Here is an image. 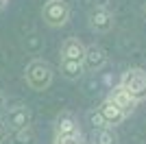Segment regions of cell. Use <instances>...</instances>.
Segmentation results:
<instances>
[{"mask_svg": "<svg viewBox=\"0 0 146 144\" xmlns=\"http://www.w3.org/2000/svg\"><path fill=\"white\" fill-rule=\"evenodd\" d=\"M52 77H55V70H52V66H50L48 61H44V59H33L24 70L26 83L35 92L48 90L50 83H52Z\"/></svg>", "mask_w": 146, "mask_h": 144, "instance_id": "obj_1", "label": "cell"}, {"mask_svg": "<svg viewBox=\"0 0 146 144\" xmlns=\"http://www.w3.org/2000/svg\"><path fill=\"white\" fill-rule=\"evenodd\" d=\"M96 144H118V138L113 129H100L96 133Z\"/></svg>", "mask_w": 146, "mask_h": 144, "instance_id": "obj_13", "label": "cell"}, {"mask_svg": "<svg viewBox=\"0 0 146 144\" xmlns=\"http://www.w3.org/2000/svg\"><path fill=\"white\" fill-rule=\"evenodd\" d=\"M9 140H11V144H35L37 135L33 127H26V129H18V131H9Z\"/></svg>", "mask_w": 146, "mask_h": 144, "instance_id": "obj_12", "label": "cell"}, {"mask_svg": "<svg viewBox=\"0 0 146 144\" xmlns=\"http://www.w3.org/2000/svg\"><path fill=\"white\" fill-rule=\"evenodd\" d=\"M87 122H90L96 131H100V129H109V127L105 125V120H103V116L98 114V109H92V111H87Z\"/></svg>", "mask_w": 146, "mask_h": 144, "instance_id": "obj_14", "label": "cell"}, {"mask_svg": "<svg viewBox=\"0 0 146 144\" xmlns=\"http://www.w3.org/2000/svg\"><path fill=\"white\" fill-rule=\"evenodd\" d=\"M144 11H146V7H144Z\"/></svg>", "mask_w": 146, "mask_h": 144, "instance_id": "obj_18", "label": "cell"}, {"mask_svg": "<svg viewBox=\"0 0 146 144\" xmlns=\"http://www.w3.org/2000/svg\"><path fill=\"white\" fill-rule=\"evenodd\" d=\"M33 122V114L31 109L24 107V105H18V107L9 109V114L5 118V125L9 127V131H18V129H26Z\"/></svg>", "mask_w": 146, "mask_h": 144, "instance_id": "obj_5", "label": "cell"}, {"mask_svg": "<svg viewBox=\"0 0 146 144\" xmlns=\"http://www.w3.org/2000/svg\"><path fill=\"white\" fill-rule=\"evenodd\" d=\"M7 140H9V127L5 125V120L0 118V144L7 142Z\"/></svg>", "mask_w": 146, "mask_h": 144, "instance_id": "obj_16", "label": "cell"}, {"mask_svg": "<svg viewBox=\"0 0 146 144\" xmlns=\"http://www.w3.org/2000/svg\"><path fill=\"white\" fill-rule=\"evenodd\" d=\"M81 127L72 111H61L55 118V135H79Z\"/></svg>", "mask_w": 146, "mask_h": 144, "instance_id": "obj_7", "label": "cell"}, {"mask_svg": "<svg viewBox=\"0 0 146 144\" xmlns=\"http://www.w3.org/2000/svg\"><path fill=\"white\" fill-rule=\"evenodd\" d=\"M83 68H85V72H98L103 70L105 66H107V53H105L103 48L98 46V44H92V46L85 48V55H83Z\"/></svg>", "mask_w": 146, "mask_h": 144, "instance_id": "obj_6", "label": "cell"}, {"mask_svg": "<svg viewBox=\"0 0 146 144\" xmlns=\"http://www.w3.org/2000/svg\"><path fill=\"white\" fill-rule=\"evenodd\" d=\"M42 18L48 26L59 29L70 20V5L66 0H46L42 7Z\"/></svg>", "mask_w": 146, "mask_h": 144, "instance_id": "obj_3", "label": "cell"}, {"mask_svg": "<svg viewBox=\"0 0 146 144\" xmlns=\"http://www.w3.org/2000/svg\"><path fill=\"white\" fill-rule=\"evenodd\" d=\"M96 109H98V114L103 116L105 125L109 127V129H113L116 125H120L122 120L127 118V116L122 114V111H120V109H118L116 105H113V103L109 101V98H105V101L100 103V107H96Z\"/></svg>", "mask_w": 146, "mask_h": 144, "instance_id": "obj_9", "label": "cell"}, {"mask_svg": "<svg viewBox=\"0 0 146 144\" xmlns=\"http://www.w3.org/2000/svg\"><path fill=\"white\" fill-rule=\"evenodd\" d=\"M83 55H85V46H83L76 37H68L66 42L61 44V59L83 61Z\"/></svg>", "mask_w": 146, "mask_h": 144, "instance_id": "obj_10", "label": "cell"}, {"mask_svg": "<svg viewBox=\"0 0 146 144\" xmlns=\"http://www.w3.org/2000/svg\"><path fill=\"white\" fill-rule=\"evenodd\" d=\"M87 22H90V29L96 31V33H107L113 26V11H111L107 5H96L87 15Z\"/></svg>", "mask_w": 146, "mask_h": 144, "instance_id": "obj_4", "label": "cell"}, {"mask_svg": "<svg viewBox=\"0 0 146 144\" xmlns=\"http://www.w3.org/2000/svg\"><path fill=\"white\" fill-rule=\"evenodd\" d=\"M107 98H109V101L113 103V105H116V107L120 109V111H122L124 116L133 114V111H135V107H137V103H135L133 98H131V96L127 94V92L122 90L120 85H116V87H113V90L109 92V96H107Z\"/></svg>", "mask_w": 146, "mask_h": 144, "instance_id": "obj_8", "label": "cell"}, {"mask_svg": "<svg viewBox=\"0 0 146 144\" xmlns=\"http://www.w3.org/2000/svg\"><path fill=\"white\" fill-rule=\"evenodd\" d=\"M5 5H7V0H0V9H2Z\"/></svg>", "mask_w": 146, "mask_h": 144, "instance_id": "obj_17", "label": "cell"}, {"mask_svg": "<svg viewBox=\"0 0 146 144\" xmlns=\"http://www.w3.org/2000/svg\"><path fill=\"white\" fill-rule=\"evenodd\" d=\"M118 85H120L135 103L146 101V72L142 70V68H129V70H124Z\"/></svg>", "mask_w": 146, "mask_h": 144, "instance_id": "obj_2", "label": "cell"}, {"mask_svg": "<svg viewBox=\"0 0 146 144\" xmlns=\"http://www.w3.org/2000/svg\"><path fill=\"white\" fill-rule=\"evenodd\" d=\"M52 144H85L83 142V135H55V142Z\"/></svg>", "mask_w": 146, "mask_h": 144, "instance_id": "obj_15", "label": "cell"}, {"mask_svg": "<svg viewBox=\"0 0 146 144\" xmlns=\"http://www.w3.org/2000/svg\"><path fill=\"white\" fill-rule=\"evenodd\" d=\"M59 72L61 77H66L68 81H79L83 74H85V68L81 61H68V59H61L59 61Z\"/></svg>", "mask_w": 146, "mask_h": 144, "instance_id": "obj_11", "label": "cell"}]
</instances>
